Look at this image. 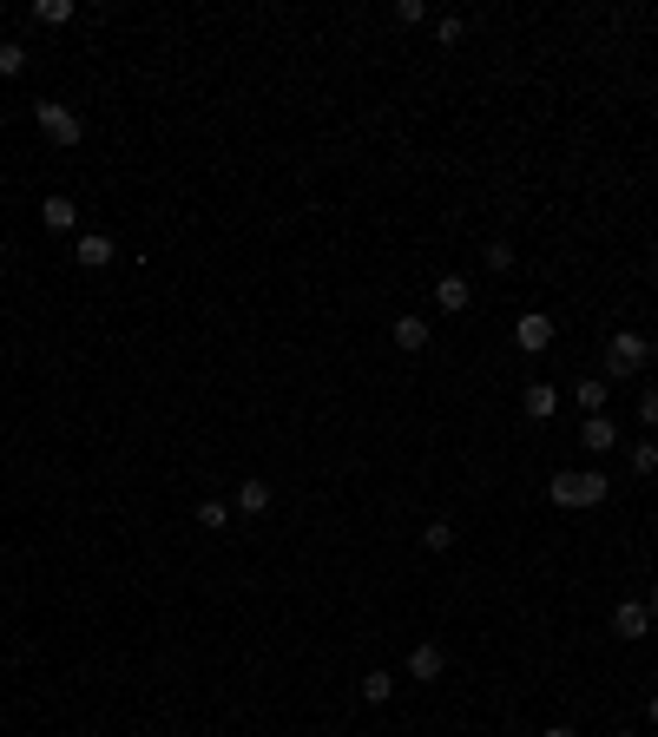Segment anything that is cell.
Segmentation results:
<instances>
[{"label": "cell", "mask_w": 658, "mask_h": 737, "mask_svg": "<svg viewBox=\"0 0 658 737\" xmlns=\"http://www.w3.org/2000/svg\"><path fill=\"white\" fill-rule=\"evenodd\" d=\"M547 494H553V507H599V501L612 494V481H606L599 468H586V474H553Z\"/></svg>", "instance_id": "obj_1"}, {"label": "cell", "mask_w": 658, "mask_h": 737, "mask_svg": "<svg viewBox=\"0 0 658 737\" xmlns=\"http://www.w3.org/2000/svg\"><path fill=\"white\" fill-rule=\"evenodd\" d=\"M33 119H40V132H47L53 145H79V139H86V119H79L73 106H60V99H40Z\"/></svg>", "instance_id": "obj_2"}, {"label": "cell", "mask_w": 658, "mask_h": 737, "mask_svg": "<svg viewBox=\"0 0 658 737\" xmlns=\"http://www.w3.org/2000/svg\"><path fill=\"white\" fill-rule=\"evenodd\" d=\"M652 362V343H645L639 330H619L606 343V376H632V369H645Z\"/></svg>", "instance_id": "obj_3"}, {"label": "cell", "mask_w": 658, "mask_h": 737, "mask_svg": "<svg viewBox=\"0 0 658 737\" xmlns=\"http://www.w3.org/2000/svg\"><path fill=\"white\" fill-rule=\"evenodd\" d=\"M612 632H619V639H645V632H652L645 599H619V606H612Z\"/></svg>", "instance_id": "obj_4"}, {"label": "cell", "mask_w": 658, "mask_h": 737, "mask_svg": "<svg viewBox=\"0 0 658 737\" xmlns=\"http://www.w3.org/2000/svg\"><path fill=\"white\" fill-rule=\"evenodd\" d=\"M73 257H79V264H86V270H106L112 257H119V244H112L106 231H86V237H79V244H73Z\"/></svg>", "instance_id": "obj_5"}, {"label": "cell", "mask_w": 658, "mask_h": 737, "mask_svg": "<svg viewBox=\"0 0 658 737\" xmlns=\"http://www.w3.org/2000/svg\"><path fill=\"white\" fill-rule=\"evenodd\" d=\"M435 303H441V310H448V316H461V310H468V303H474L468 277H435Z\"/></svg>", "instance_id": "obj_6"}, {"label": "cell", "mask_w": 658, "mask_h": 737, "mask_svg": "<svg viewBox=\"0 0 658 737\" xmlns=\"http://www.w3.org/2000/svg\"><path fill=\"white\" fill-rule=\"evenodd\" d=\"M580 441L593 448V455H606V448H619V422H606V415H586V422H580Z\"/></svg>", "instance_id": "obj_7"}, {"label": "cell", "mask_w": 658, "mask_h": 737, "mask_svg": "<svg viewBox=\"0 0 658 737\" xmlns=\"http://www.w3.org/2000/svg\"><path fill=\"white\" fill-rule=\"evenodd\" d=\"M428 316H395V349H408V356H415V349H428Z\"/></svg>", "instance_id": "obj_8"}, {"label": "cell", "mask_w": 658, "mask_h": 737, "mask_svg": "<svg viewBox=\"0 0 658 737\" xmlns=\"http://www.w3.org/2000/svg\"><path fill=\"white\" fill-rule=\"evenodd\" d=\"M514 343L520 349H547L553 343V316H520V323H514Z\"/></svg>", "instance_id": "obj_9"}, {"label": "cell", "mask_w": 658, "mask_h": 737, "mask_svg": "<svg viewBox=\"0 0 658 737\" xmlns=\"http://www.w3.org/2000/svg\"><path fill=\"white\" fill-rule=\"evenodd\" d=\"M40 224H47V231H73V224H79V204H73V198H60V191H53V198L40 204Z\"/></svg>", "instance_id": "obj_10"}, {"label": "cell", "mask_w": 658, "mask_h": 737, "mask_svg": "<svg viewBox=\"0 0 658 737\" xmlns=\"http://www.w3.org/2000/svg\"><path fill=\"white\" fill-rule=\"evenodd\" d=\"M237 514H270V481L264 474H251V481L237 487Z\"/></svg>", "instance_id": "obj_11"}, {"label": "cell", "mask_w": 658, "mask_h": 737, "mask_svg": "<svg viewBox=\"0 0 658 737\" xmlns=\"http://www.w3.org/2000/svg\"><path fill=\"white\" fill-rule=\"evenodd\" d=\"M408 672H415V678H441V672H448V652H441V645H415V652H408Z\"/></svg>", "instance_id": "obj_12"}, {"label": "cell", "mask_w": 658, "mask_h": 737, "mask_svg": "<svg viewBox=\"0 0 658 737\" xmlns=\"http://www.w3.org/2000/svg\"><path fill=\"white\" fill-rule=\"evenodd\" d=\"M520 408H527L533 422H547L553 408H560V395H553V389H547V382H527V395H520Z\"/></svg>", "instance_id": "obj_13"}, {"label": "cell", "mask_w": 658, "mask_h": 737, "mask_svg": "<svg viewBox=\"0 0 658 737\" xmlns=\"http://www.w3.org/2000/svg\"><path fill=\"white\" fill-rule=\"evenodd\" d=\"M573 395H580V408H586V415H606V376H586Z\"/></svg>", "instance_id": "obj_14"}, {"label": "cell", "mask_w": 658, "mask_h": 737, "mask_svg": "<svg viewBox=\"0 0 658 737\" xmlns=\"http://www.w3.org/2000/svg\"><path fill=\"white\" fill-rule=\"evenodd\" d=\"M422 547L428 553H448V547H455V520H428V527H422Z\"/></svg>", "instance_id": "obj_15"}, {"label": "cell", "mask_w": 658, "mask_h": 737, "mask_svg": "<svg viewBox=\"0 0 658 737\" xmlns=\"http://www.w3.org/2000/svg\"><path fill=\"white\" fill-rule=\"evenodd\" d=\"M362 698H369V705H389V698H395V678L389 672H369V678H362Z\"/></svg>", "instance_id": "obj_16"}, {"label": "cell", "mask_w": 658, "mask_h": 737, "mask_svg": "<svg viewBox=\"0 0 658 737\" xmlns=\"http://www.w3.org/2000/svg\"><path fill=\"white\" fill-rule=\"evenodd\" d=\"M0 73H7V79L27 73V47H20V40H0Z\"/></svg>", "instance_id": "obj_17"}, {"label": "cell", "mask_w": 658, "mask_h": 737, "mask_svg": "<svg viewBox=\"0 0 658 737\" xmlns=\"http://www.w3.org/2000/svg\"><path fill=\"white\" fill-rule=\"evenodd\" d=\"M461 33H468V20H461V14H441L435 20V40H441V47H455Z\"/></svg>", "instance_id": "obj_18"}, {"label": "cell", "mask_w": 658, "mask_h": 737, "mask_svg": "<svg viewBox=\"0 0 658 737\" xmlns=\"http://www.w3.org/2000/svg\"><path fill=\"white\" fill-rule=\"evenodd\" d=\"M33 14L47 20V27H60V20H73V0H40V7H33Z\"/></svg>", "instance_id": "obj_19"}, {"label": "cell", "mask_w": 658, "mask_h": 737, "mask_svg": "<svg viewBox=\"0 0 658 737\" xmlns=\"http://www.w3.org/2000/svg\"><path fill=\"white\" fill-rule=\"evenodd\" d=\"M487 270H514V244H507V237L487 244Z\"/></svg>", "instance_id": "obj_20"}, {"label": "cell", "mask_w": 658, "mask_h": 737, "mask_svg": "<svg viewBox=\"0 0 658 737\" xmlns=\"http://www.w3.org/2000/svg\"><path fill=\"white\" fill-rule=\"evenodd\" d=\"M632 468H639V474H658V441H639V448H632Z\"/></svg>", "instance_id": "obj_21"}, {"label": "cell", "mask_w": 658, "mask_h": 737, "mask_svg": "<svg viewBox=\"0 0 658 737\" xmlns=\"http://www.w3.org/2000/svg\"><path fill=\"white\" fill-rule=\"evenodd\" d=\"M224 520H231V514H224V501H198V527H224Z\"/></svg>", "instance_id": "obj_22"}, {"label": "cell", "mask_w": 658, "mask_h": 737, "mask_svg": "<svg viewBox=\"0 0 658 737\" xmlns=\"http://www.w3.org/2000/svg\"><path fill=\"white\" fill-rule=\"evenodd\" d=\"M639 422H645V428H658V389H645V395H639Z\"/></svg>", "instance_id": "obj_23"}, {"label": "cell", "mask_w": 658, "mask_h": 737, "mask_svg": "<svg viewBox=\"0 0 658 737\" xmlns=\"http://www.w3.org/2000/svg\"><path fill=\"white\" fill-rule=\"evenodd\" d=\"M645 718H652V731H658V691H652V698H645Z\"/></svg>", "instance_id": "obj_24"}, {"label": "cell", "mask_w": 658, "mask_h": 737, "mask_svg": "<svg viewBox=\"0 0 658 737\" xmlns=\"http://www.w3.org/2000/svg\"><path fill=\"white\" fill-rule=\"evenodd\" d=\"M645 612H652V626H658V586H652V593H645Z\"/></svg>", "instance_id": "obj_25"}, {"label": "cell", "mask_w": 658, "mask_h": 737, "mask_svg": "<svg viewBox=\"0 0 658 737\" xmlns=\"http://www.w3.org/2000/svg\"><path fill=\"white\" fill-rule=\"evenodd\" d=\"M547 737H580V731H573V724H553V731Z\"/></svg>", "instance_id": "obj_26"}, {"label": "cell", "mask_w": 658, "mask_h": 737, "mask_svg": "<svg viewBox=\"0 0 658 737\" xmlns=\"http://www.w3.org/2000/svg\"><path fill=\"white\" fill-rule=\"evenodd\" d=\"M612 737H639V731H612Z\"/></svg>", "instance_id": "obj_27"}]
</instances>
